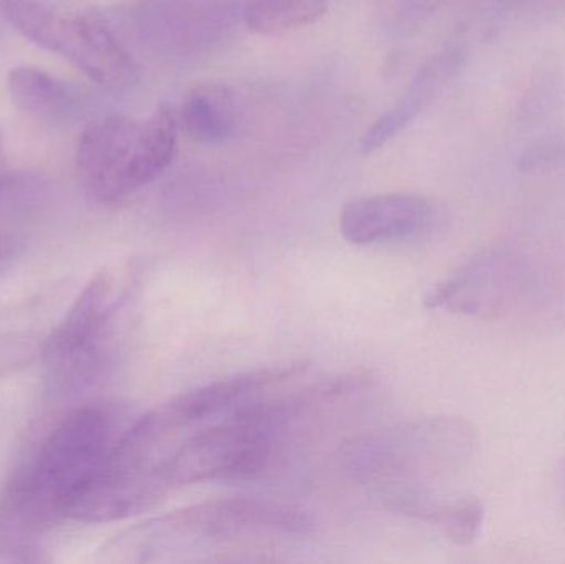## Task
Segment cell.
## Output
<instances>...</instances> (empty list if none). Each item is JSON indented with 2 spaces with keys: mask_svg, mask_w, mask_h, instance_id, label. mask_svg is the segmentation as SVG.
<instances>
[{
  "mask_svg": "<svg viewBox=\"0 0 565 564\" xmlns=\"http://www.w3.org/2000/svg\"><path fill=\"white\" fill-rule=\"evenodd\" d=\"M135 417L115 406L89 404L60 419L7 482L0 496L2 530L40 532L66 519L70 502L98 472Z\"/></svg>",
  "mask_w": 565,
  "mask_h": 564,
  "instance_id": "obj_1",
  "label": "cell"
},
{
  "mask_svg": "<svg viewBox=\"0 0 565 564\" xmlns=\"http://www.w3.org/2000/svg\"><path fill=\"white\" fill-rule=\"evenodd\" d=\"M478 449L475 427L460 417H430L377 430L345 444L341 462L351 479L384 492L388 507L422 522L457 482Z\"/></svg>",
  "mask_w": 565,
  "mask_h": 564,
  "instance_id": "obj_2",
  "label": "cell"
},
{
  "mask_svg": "<svg viewBox=\"0 0 565 564\" xmlns=\"http://www.w3.org/2000/svg\"><path fill=\"white\" fill-rule=\"evenodd\" d=\"M302 510L275 500L234 497L195 503L139 523L105 546L109 562H181L252 539H296L311 532Z\"/></svg>",
  "mask_w": 565,
  "mask_h": 564,
  "instance_id": "obj_3",
  "label": "cell"
},
{
  "mask_svg": "<svg viewBox=\"0 0 565 564\" xmlns=\"http://www.w3.org/2000/svg\"><path fill=\"white\" fill-rule=\"evenodd\" d=\"M315 391L254 400L195 430L174 450L161 453L158 477L169 492L215 480L245 479L264 472L277 456L289 426L318 406Z\"/></svg>",
  "mask_w": 565,
  "mask_h": 564,
  "instance_id": "obj_4",
  "label": "cell"
},
{
  "mask_svg": "<svg viewBox=\"0 0 565 564\" xmlns=\"http://www.w3.org/2000/svg\"><path fill=\"white\" fill-rule=\"evenodd\" d=\"M179 118L161 103L146 121L109 115L86 126L76 162L86 191L103 204H116L151 184L174 161Z\"/></svg>",
  "mask_w": 565,
  "mask_h": 564,
  "instance_id": "obj_5",
  "label": "cell"
},
{
  "mask_svg": "<svg viewBox=\"0 0 565 564\" xmlns=\"http://www.w3.org/2000/svg\"><path fill=\"white\" fill-rule=\"evenodd\" d=\"M0 12L25 39L68 60L108 88L138 79L139 66L105 17L78 0H0Z\"/></svg>",
  "mask_w": 565,
  "mask_h": 564,
  "instance_id": "obj_6",
  "label": "cell"
},
{
  "mask_svg": "<svg viewBox=\"0 0 565 564\" xmlns=\"http://www.w3.org/2000/svg\"><path fill=\"white\" fill-rule=\"evenodd\" d=\"M116 274L111 268L98 272L43 340L42 360L55 393H79L102 380L111 366L116 324L132 287Z\"/></svg>",
  "mask_w": 565,
  "mask_h": 564,
  "instance_id": "obj_7",
  "label": "cell"
},
{
  "mask_svg": "<svg viewBox=\"0 0 565 564\" xmlns=\"http://www.w3.org/2000/svg\"><path fill=\"white\" fill-rule=\"evenodd\" d=\"M305 370L302 363L277 364L242 371L192 387L175 394L161 406L136 416L132 421V433L156 449L162 450V443H168L174 434L228 416L244 404L257 400L265 391L275 390L286 381L298 377Z\"/></svg>",
  "mask_w": 565,
  "mask_h": 564,
  "instance_id": "obj_8",
  "label": "cell"
},
{
  "mask_svg": "<svg viewBox=\"0 0 565 564\" xmlns=\"http://www.w3.org/2000/svg\"><path fill=\"white\" fill-rule=\"evenodd\" d=\"M534 274L526 258L508 248H488L465 262L425 294L430 310L491 320L511 313L526 300Z\"/></svg>",
  "mask_w": 565,
  "mask_h": 564,
  "instance_id": "obj_9",
  "label": "cell"
},
{
  "mask_svg": "<svg viewBox=\"0 0 565 564\" xmlns=\"http://www.w3.org/2000/svg\"><path fill=\"white\" fill-rule=\"evenodd\" d=\"M437 205L422 195L374 194L342 207L339 231L354 245L398 244L428 237L440 225Z\"/></svg>",
  "mask_w": 565,
  "mask_h": 564,
  "instance_id": "obj_10",
  "label": "cell"
},
{
  "mask_svg": "<svg viewBox=\"0 0 565 564\" xmlns=\"http://www.w3.org/2000/svg\"><path fill=\"white\" fill-rule=\"evenodd\" d=\"M460 43H450L435 53L415 73L407 92L401 99L379 116L361 139L362 155H371L387 145L398 132L404 131L440 92L441 86L458 72L465 60Z\"/></svg>",
  "mask_w": 565,
  "mask_h": 564,
  "instance_id": "obj_11",
  "label": "cell"
},
{
  "mask_svg": "<svg viewBox=\"0 0 565 564\" xmlns=\"http://www.w3.org/2000/svg\"><path fill=\"white\" fill-rule=\"evenodd\" d=\"M178 118L189 138L201 145H221L237 126L234 92L225 83H198L185 93Z\"/></svg>",
  "mask_w": 565,
  "mask_h": 564,
  "instance_id": "obj_12",
  "label": "cell"
},
{
  "mask_svg": "<svg viewBox=\"0 0 565 564\" xmlns=\"http://www.w3.org/2000/svg\"><path fill=\"white\" fill-rule=\"evenodd\" d=\"M7 85L17 108L36 121L56 125L68 121L76 111L72 86L36 66L10 70Z\"/></svg>",
  "mask_w": 565,
  "mask_h": 564,
  "instance_id": "obj_13",
  "label": "cell"
},
{
  "mask_svg": "<svg viewBox=\"0 0 565 564\" xmlns=\"http://www.w3.org/2000/svg\"><path fill=\"white\" fill-rule=\"evenodd\" d=\"M328 6L329 0H250L244 22L255 35L277 36L318 22Z\"/></svg>",
  "mask_w": 565,
  "mask_h": 564,
  "instance_id": "obj_14",
  "label": "cell"
},
{
  "mask_svg": "<svg viewBox=\"0 0 565 564\" xmlns=\"http://www.w3.org/2000/svg\"><path fill=\"white\" fill-rule=\"evenodd\" d=\"M484 507L473 497L444 500L428 517V525L437 526L454 545L468 546L478 539L484 523Z\"/></svg>",
  "mask_w": 565,
  "mask_h": 564,
  "instance_id": "obj_15",
  "label": "cell"
},
{
  "mask_svg": "<svg viewBox=\"0 0 565 564\" xmlns=\"http://www.w3.org/2000/svg\"><path fill=\"white\" fill-rule=\"evenodd\" d=\"M43 341L25 333L0 334V377L25 370L42 360Z\"/></svg>",
  "mask_w": 565,
  "mask_h": 564,
  "instance_id": "obj_16",
  "label": "cell"
},
{
  "mask_svg": "<svg viewBox=\"0 0 565 564\" xmlns=\"http://www.w3.org/2000/svg\"><path fill=\"white\" fill-rule=\"evenodd\" d=\"M565 164V131L544 136L526 146L520 158L518 169L521 172H543Z\"/></svg>",
  "mask_w": 565,
  "mask_h": 564,
  "instance_id": "obj_17",
  "label": "cell"
},
{
  "mask_svg": "<svg viewBox=\"0 0 565 564\" xmlns=\"http://www.w3.org/2000/svg\"><path fill=\"white\" fill-rule=\"evenodd\" d=\"M19 242L12 237H6V235H0V270L6 268L13 258L19 254Z\"/></svg>",
  "mask_w": 565,
  "mask_h": 564,
  "instance_id": "obj_18",
  "label": "cell"
},
{
  "mask_svg": "<svg viewBox=\"0 0 565 564\" xmlns=\"http://www.w3.org/2000/svg\"><path fill=\"white\" fill-rule=\"evenodd\" d=\"M2 185H3V174H2V169H0V192H2Z\"/></svg>",
  "mask_w": 565,
  "mask_h": 564,
  "instance_id": "obj_19",
  "label": "cell"
},
{
  "mask_svg": "<svg viewBox=\"0 0 565 564\" xmlns=\"http://www.w3.org/2000/svg\"><path fill=\"white\" fill-rule=\"evenodd\" d=\"M563 486L565 490V460H564V469H563Z\"/></svg>",
  "mask_w": 565,
  "mask_h": 564,
  "instance_id": "obj_20",
  "label": "cell"
},
{
  "mask_svg": "<svg viewBox=\"0 0 565 564\" xmlns=\"http://www.w3.org/2000/svg\"><path fill=\"white\" fill-rule=\"evenodd\" d=\"M0 158H2V136H0Z\"/></svg>",
  "mask_w": 565,
  "mask_h": 564,
  "instance_id": "obj_21",
  "label": "cell"
}]
</instances>
